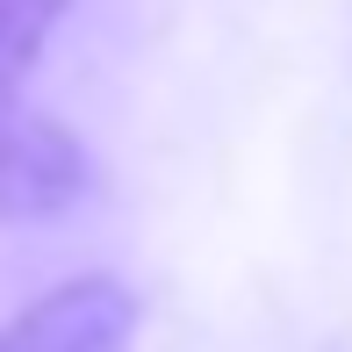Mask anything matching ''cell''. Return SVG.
I'll return each mask as SVG.
<instances>
[{
	"label": "cell",
	"mask_w": 352,
	"mask_h": 352,
	"mask_svg": "<svg viewBox=\"0 0 352 352\" xmlns=\"http://www.w3.org/2000/svg\"><path fill=\"white\" fill-rule=\"evenodd\" d=\"M144 302L116 274H72L0 324V352H130Z\"/></svg>",
	"instance_id": "6da1fadb"
},
{
	"label": "cell",
	"mask_w": 352,
	"mask_h": 352,
	"mask_svg": "<svg viewBox=\"0 0 352 352\" xmlns=\"http://www.w3.org/2000/svg\"><path fill=\"white\" fill-rule=\"evenodd\" d=\"M72 0H0V108H22L29 72L43 65Z\"/></svg>",
	"instance_id": "3957f363"
},
{
	"label": "cell",
	"mask_w": 352,
	"mask_h": 352,
	"mask_svg": "<svg viewBox=\"0 0 352 352\" xmlns=\"http://www.w3.org/2000/svg\"><path fill=\"white\" fill-rule=\"evenodd\" d=\"M87 195V151L65 122L0 108V223L58 216Z\"/></svg>",
	"instance_id": "7a4b0ae2"
}]
</instances>
